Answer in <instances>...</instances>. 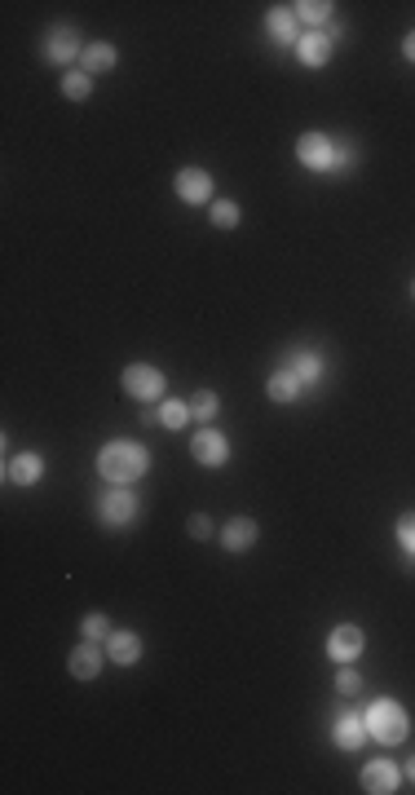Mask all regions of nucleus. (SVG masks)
Wrapping results in <instances>:
<instances>
[{
  "mask_svg": "<svg viewBox=\"0 0 415 795\" xmlns=\"http://www.w3.org/2000/svg\"><path fill=\"white\" fill-rule=\"evenodd\" d=\"M398 539H403L407 553H415V513H403V517H398Z\"/></svg>",
  "mask_w": 415,
  "mask_h": 795,
  "instance_id": "27",
  "label": "nucleus"
},
{
  "mask_svg": "<svg viewBox=\"0 0 415 795\" xmlns=\"http://www.w3.org/2000/svg\"><path fill=\"white\" fill-rule=\"evenodd\" d=\"M190 416H195V420H212V416H217V393H195Z\"/></svg>",
  "mask_w": 415,
  "mask_h": 795,
  "instance_id": "24",
  "label": "nucleus"
},
{
  "mask_svg": "<svg viewBox=\"0 0 415 795\" xmlns=\"http://www.w3.org/2000/svg\"><path fill=\"white\" fill-rule=\"evenodd\" d=\"M107 654L116 659V663H138L141 659V641H138V632H111L107 637Z\"/></svg>",
  "mask_w": 415,
  "mask_h": 795,
  "instance_id": "13",
  "label": "nucleus"
},
{
  "mask_svg": "<svg viewBox=\"0 0 415 795\" xmlns=\"http://www.w3.org/2000/svg\"><path fill=\"white\" fill-rule=\"evenodd\" d=\"M190 535H195V539H208V535H212V522H208L204 513H195V517H190Z\"/></svg>",
  "mask_w": 415,
  "mask_h": 795,
  "instance_id": "29",
  "label": "nucleus"
},
{
  "mask_svg": "<svg viewBox=\"0 0 415 795\" xmlns=\"http://www.w3.org/2000/svg\"><path fill=\"white\" fill-rule=\"evenodd\" d=\"M146 464H150V455H146V447H138V442H107L102 455H98V473H102L107 482H116V486L138 482L141 473H146Z\"/></svg>",
  "mask_w": 415,
  "mask_h": 795,
  "instance_id": "1",
  "label": "nucleus"
},
{
  "mask_svg": "<svg viewBox=\"0 0 415 795\" xmlns=\"http://www.w3.org/2000/svg\"><path fill=\"white\" fill-rule=\"evenodd\" d=\"M159 420H164L168 429H181V425L190 420V407H186V402H164V411H159Z\"/></svg>",
  "mask_w": 415,
  "mask_h": 795,
  "instance_id": "23",
  "label": "nucleus"
},
{
  "mask_svg": "<svg viewBox=\"0 0 415 795\" xmlns=\"http://www.w3.org/2000/svg\"><path fill=\"white\" fill-rule=\"evenodd\" d=\"M266 27H270V36H275L278 45H300V22H296L291 9H275Z\"/></svg>",
  "mask_w": 415,
  "mask_h": 795,
  "instance_id": "15",
  "label": "nucleus"
},
{
  "mask_svg": "<svg viewBox=\"0 0 415 795\" xmlns=\"http://www.w3.org/2000/svg\"><path fill=\"white\" fill-rule=\"evenodd\" d=\"M336 689H340V694H358V689H363V677H358V672H349V668H340Z\"/></svg>",
  "mask_w": 415,
  "mask_h": 795,
  "instance_id": "28",
  "label": "nucleus"
},
{
  "mask_svg": "<svg viewBox=\"0 0 415 795\" xmlns=\"http://www.w3.org/2000/svg\"><path fill=\"white\" fill-rule=\"evenodd\" d=\"M190 455H195L199 464L217 468V464H226V459H230V442H226L221 434L204 429V434H195V442H190Z\"/></svg>",
  "mask_w": 415,
  "mask_h": 795,
  "instance_id": "7",
  "label": "nucleus"
},
{
  "mask_svg": "<svg viewBox=\"0 0 415 795\" xmlns=\"http://www.w3.org/2000/svg\"><path fill=\"white\" fill-rule=\"evenodd\" d=\"M120 385H124V393L138 398V402H155V398L164 393V376H159L155 367H146V362H133Z\"/></svg>",
  "mask_w": 415,
  "mask_h": 795,
  "instance_id": "3",
  "label": "nucleus"
},
{
  "mask_svg": "<svg viewBox=\"0 0 415 795\" xmlns=\"http://www.w3.org/2000/svg\"><path fill=\"white\" fill-rule=\"evenodd\" d=\"M221 544H226L230 553H248V548L257 544V522H252V517H235V522H226Z\"/></svg>",
  "mask_w": 415,
  "mask_h": 795,
  "instance_id": "11",
  "label": "nucleus"
},
{
  "mask_svg": "<svg viewBox=\"0 0 415 795\" xmlns=\"http://www.w3.org/2000/svg\"><path fill=\"white\" fill-rule=\"evenodd\" d=\"M327 654H331L336 663H354V659L363 654V628H354V623H340V628L327 637Z\"/></svg>",
  "mask_w": 415,
  "mask_h": 795,
  "instance_id": "6",
  "label": "nucleus"
},
{
  "mask_svg": "<svg viewBox=\"0 0 415 795\" xmlns=\"http://www.w3.org/2000/svg\"><path fill=\"white\" fill-rule=\"evenodd\" d=\"M212 226H221V230H235V226H239V204H230V199H217V204H212Z\"/></svg>",
  "mask_w": 415,
  "mask_h": 795,
  "instance_id": "21",
  "label": "nucleus"
},
{
  "mask_svg": "<svg viewBox=\"0 0 415 795\" xmlns=\"http://www.w3.org/2000/svg\"><path fill=\"white\" fill-rule=\"evenodd\" d=\"M67 668H71L76 681H98V672H102V654H98V645H80V650H71Z\"/></svg>",
  "mask_w": 415,
  "mask_h": 795,
  "instance_id": "12",
  "label": "nucleus"
},
{
  "mask_svg": "<svg viewBox=\"0 0 415 795\" xmlns=\"http://www.w3.org/2000/svg\"><path fill=\"white\" fill-rule=\"evenodd\" d=\"M80 628H84V637H89V641H107V637H111V628H107V619H102V614H89Z\"/></svg>",
  "mask_w": 415,
  "mask_h": 795,
  "instance_id": "26",
  "label": "nucleus"
},
{
  "mask_svg": "<svg viewBox=\"0 0 415 795\" xmlns=\"http://www.w3.org/2000/svg\"><path fill=\"white\" fill-rule=\"evenodd\" d=\"M291 371H296V380H300V385H305V380L314 385V380H318V358H314V353H300Z\"/></svg>",
  "mask_w": 415,
  "mask_h": 795,
  "instance_id": "25",
  "label": "nucleus"
},
{
  "mask_svg": "<svg viewBox=\"0 0 415 795\" xmlns=\"http://www.w3.org/2000/svg\"><path fill=\"white\" fill-rule=\"evenodd\" d=\"M407 774H411V778H415V756H411V765H407Z\"/></svg>",
  "mask_w": 415,
  "mask_h": 795,
  "instance_id": "31",
  "label": "nucleus"
},
{
  "mask_svg": "<svg viewBox=\"0 0 415 795\" xmlns=\"http://www.w3.org/2000/svg\"><path fill=\"white\" fill-rule=\"evenodd\" d=\"M296 155H300V164L305 168H331L340 155H336V146L323 137V133H305L300 142H296Z\"/></svg>",
  "mask_w": 415,
  "mask_h": 795,
  "instance_id": "4",
  "label": "nucleus"
},
{
  "mask_svg": "<svg viewBox=\"0 0 415 795\" xmlns=\"http://www.w3.org/2000/svg\"><path fill=\"white\" fill-rule=\"evenodd\" d=\"M296 18H305V22H327V18H331V4H327V0H300V4H296Z\"/></svg>",
  "mask_w": 415,
  "mask_h": 795,
  "instance_id": "22",
  "label": "nucleus"
},
{
  "mask_svg": "<svg viewBox=\"0 0 415 795\" xmlns=\"http://www.w3.org/2000/svg\"><path fill=\"white\" fill-rule=\"evenodd\" d=\"M177 195H181L186 204H204V199L212 195V177H208L204 168H181V173H177Z\"/></svg>",
  "mask_w": 415,
  "mask_h": 795,
  "instance_id": "8",
  "label": "nucleus"
},
{
  "mask_svg": "<svg viewBox=\"0 0 415 795\" xmlns=\"http://www.w3.org/2000/svg\"><path fill=\"white\" fill-rule=\"evenodd\" d=\"M363 791H371V795L398 791V769H394L389 760H376V765H367V769H363Z\"/></svg>",
  "mask_w": 415,
  "mask_h": 795,
  "instance_id": "10",
  "label": "nucleus"
},
{
  "mask_svg": "<svg viewBox=\"0 0 415 795\" xmlns=\"http://www.w3.org/2000/svg\"><path fill=\"white\" fill-rule=\"evenodd\" d=\"M102 522L107 526H124V522H133V513H138V495L129 491V486H116L107 499H102Z\"/></svg>",
  "mask_w": 415,
  "mask_h": 795,
  "instance_id": "5",
  "label": "nucleus"
},
{
  "mask_svg": "<svg viewBox=\"0 0 415 795\" xmlns=\"http://www.w3.org/2000/svg\"><path fill=\"white\" fill-rule=\"evenodd\" d=\"M266 393H270L275 402H296V398H300V380H296V371H275L270 385H266Z\"/></svg>",
  "mask_w": 415,
  "mask_h": 795,
  "instance_id": "19",
  "label": "nucleus"
},
{
  "mask_svg": "<svg viewBox=\"0 0 415 795\" xmlns=\"http://www.w3.org/2000/svg\"><path fill=\"white\" fill-rule=\"evenodd\" d=\"M40 455H13L9 459V468H4V477L9 482H18V486H31V482H40Z\"/></svg>",
  "mask_w": 415,
  "mask_h": 795,
  "instance_id": "17",
  "label": "nucleus"
},
{
  "mask_svg": "<svg viewBox=\"0 0 415 795\" xmlns=\"http://www.w3.org/2000/svg\"><path fill=\"white\" fill-rule=\"evenodd\" d=\"M80 62H84V71H89V76H102V71H111V67H116V45H107V40L84 45Z\"/></svg>",
  "mask_w": 415,
  "mask_h": 795,
  "instance_id": "14",
  "label": "nucleus"
},
{
  "mask_svg": "<svg viewBox=\"0 0 415 795\" xmlns=\"http://www.w3.org/2000/svg\"><path fill=\"white\" fill-rule=\"evenodd\" d=\"M331 31H309V36H300V45H296V53H300V62L305 67H323L327 58H331Z\"/></svg>",
  "mask_w": 415,
  "mask_h": 795,
  "instance_id": "9",
  "label": "nucleus"
},
{
  "mask_svg": "<svg viewBox=\"0 0 415 795\" xmlns=\"http://www.w3.org/2000/svg\"><path fill=\"white\" fill-rule=\"evenodd\" d=\"M62 93H67L71 102H84V98L93 93V76H89V71H67V76H62Z\"/></svg>",
  "mask_w": 415,
  "mask_h": 795,
  "instance_id": "20",
  "label": "nucleus"
},
{
  "mask_svg": "<svg viewBox=\"0 0 415 795\" xmlns=\"http://www.w3.org/2000/svg\"><path fill=\"white\" fill-rule=\"evenodd\" d=\"M49 62H71L76 53H84V49H76V31L71 27H58V31H49Z\"/></svg>",
  "mask_w": 415,
  "mask_h": 795,
  "instance_id": "16",
  "label": "nucleus"
},
{
  "mask_svg": "<svg viewBox=\"0 0 415 795\" xmlns=\"http://www.w3.org/2000/svg\"><path fill=\"white\" fill-rule=\"evenodd\" d=\"M363 738H367V720H363V716H345V720L336 725V747L358 751V747H363Z\"/></svg>",
  "mask_w": 415,
  "mask_h": 795,
  "instance_id": "18",
  "label": "nucleus"
},
{
  "mask_svg": "<svg viewBox=\"0 0 415 795\" xmlns=\"http://www.w3.org/2000/svg\"><path fill=\"white\" fill-rule=\"evenodd\" d=\"M403 53H407V58H411V62H415V31H411V36H407V40H403Z\"/></svg>",
  "mask_w": 415,
  "mask_h": 795,
  "instance_id": "30",
  "label": "nucleus"
},
{
  "mask_svg": "<svg viewBox=\"0 0 415 795\" xmlns=\"http://www.w3.org/2000/svg\"><path fill=\"white\" fill-rule=\"evenodd\" d=\"M363 720H367V734H371L376 742H385V747H398V742L407 738V729H411V725H407V711H403L394 698H376Z\"/></svg>",
  "mask_w": 415,
  "mask_h": 795,
  "instance_id": "2",
  "label": "nucleus"
}]
</instances>
